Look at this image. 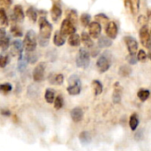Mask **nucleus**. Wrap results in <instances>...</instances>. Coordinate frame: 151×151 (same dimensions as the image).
Here are the masks:
<instances>
[{
	"label": "nucleus",
	"instance_id": "1",
	"mask_svg": "<svg viewBox=\"0 0 151 151\" xmlns=\"http://www.w3.org/2000/svg\"><path fill=\"white\" fill-rule=\"evenodd\" d=\"M40 35L38 41L41 46H46L49 44V39L52 32V25L48 21L45 17H41L39 19Z\"/></svg>",
	"mask_w": 151,
	"mask_h": 151
},
{
	"label": "nucleus",
	"instance_id": "2",
	"mask_svg": "<svg viewBox=\"0 0 151 151\" xmlns=\"http://www.w3.org/2000/svg\"><path fill=\"white\" fill-rule=\"evenodd\" d=\"M36 44H37V38H36L35 32L30 29L27 32L26 36L24 38V41H23L24 48L26 49L27 53H31L35 50Z\"/></svg>",
	"mask_w": 151,
	"mask_h": 151
},
{
	"label": "nucleus",
	"instance_id": "3",
	"mask_svg": "<svg viewBox=\"0 0 151 151\" xmlns=\"http://www.w3.org/2000/svg\"><path fill=\"white\" fill-rule=\"evenodd\" d=\"M90 63V55L86 48H81L76 58V65L79 68L87 69Z\"/></svg>",
	"mask_w": 151,
	"mask_h": 151
},
{
	"label": "nucleus",
	"instance_id": "4",
	"mask_svg": "<svg viewBox=\"0 0 151 151\" xmlns=\"http://www.w3.org/2000/svg\"><path fill=\"white\" fill-rule=\"evenodd\" d=\"M109 54H110L109 53L105 52L97 60L96 67H97L98 70L101 73L106 72L110 69V67H111V58H110V55Z\"/></svg>",
	"mask_w": 151,
	"mask_h": 151
},
{
	"label": "nucleus",
	"instance_id": "5",
	"mask_svg": "<svg viewBox=\"0 0 151 151\" xmlns=\"http://www.w3.org/2000/svg\"><path fill=\"white\" fill-rule=\"evenodd\" d=\"M139 35H140V40H141L142 44L144 47H146V48H148V49H150L151 36L148 26H143V27H142L141 29H140Z\"/></svg>",
	"mask_w": 151,
	"mask_h": 151
},
{
	"label": "nucleus",
	"instance_id": "6",
	"mask_svg": "<svg viewBox=\"0 0 151 151\" xmlns=\"http://www.w3.org/2000/svg\"><path fill=\"white\" fill-rule=\"evenodd\" d=\"M61 34L65 36H71L73 34H75L76 32V28H75V25L73 24L69 20L67 19H65L62 23H61V28H60V30Z\"/></svg>",
	"mask_w": 151,
	"mask_h": 151
},
{
	"label": "nucleus",
	"instance_id": "7",
	"mask_svg": "<svg viewBox=\"0 0 151 151\" xmlns=\"http://www.w3.org/2000/svg\"><path fill=\"white\" fill-rule=\"evenodd\" d=\"M125 43L127 47V50L129 52V54H135L138 50V42L137 40L131 36H126L125 38Z\"/></svg>",
	"mask_w": 151,
	"mask_h": 151
},
{
	"label": "nucleus",
	"instance_id": "8",
	"mask_svg": "<svg viewBox=\"0 0 151 151\" xmlns=\"http://www.w3.org/2000/svg\"><path fill=\"white\" fill-rule=\"evenodd\" d=\"M140 3L141 0H125V7L127 12L136 15L140 11Z\"/></svg>",
	"mask_w": 151,
	"mask_h": 151
},
{
	"label": "nucleus",
	"instance_id": "9",
	"mask_svg": "<svg viewBox=\"0 0 151 151\" xmlns=\"http://www.w3.org/2000/svg\"><path fill=\"white\" fill-rule=\"evenodd\" d=\"M45 68H46V65L44 62L39 63L35 67L34 73H33V78L35 82H41L42 80H43L44 74H45Z\"/></svg>",
	"mask_w": 151,
	"mask_h": 151
},
{
	"label": "nucleus",
	"instance_id": "10",
	"mask_svg": "<svg viewBox=\"0 0 151 151\" xmlns=\"http://www.w3.org/2000/svg\"><path fill=\"white\" fill-rule=\"evenodd\" d=\"M25 13L23 8L20 4H16L13 8V12L12 13V20L14 22H21L24 20Z\"/></svg>",
	"mask_w": 151,
	"mask_h": 151
},
{
	"label": "nucleus",
	"instance_id": "11",
	"mask_svg": "<svg viewBox=\"0 0 151 151\" xmlns=\"http://www.w3.org/2000/svg\"><path fill=\"white\" fill-rule=\"evenodd\" d=\"M88 32L91 37L98 38L100 37V35L102 32V26L97 21H93L88 26Z\"/></svg>",
	"mask_w": 151,
	"mask_h": 151
},
{
	"label": "nucleus",
	"instance_id": "12",
	"mask_svg": "<svg viewBox=\"0 0 151 151\" xmlns=\"http://www.w3.org/2000/svg\"><path fill=\"white\" fill-rule=\"evenodd\" d=\"M106 35L110 39H115L118 36V26L116 24V22L114 21H110L108 23V25L106 26Z\"/></svg>",
	"mask_w": 151,
	"mask_h": 151
},
{
	"label": "nucleus",
	"instance_id": "13",
	"mask_svg": "<svg viewBox=\"0 0 151 151\" xmlns=\"http://www.w3.org/2000/svg\"><path fill=\"white\" fill-rule=\"evenodd\" d=\"M62 15V9L59 4H53L50 10V16L54 22H57Z\"/></svg>",
	"mask_w": 151,
	"mask_h": 151
},
{
	"label": "nucleus",
	"instance_id": "14",
	"mask_svg": "<svg viewBox=\"0 0 151 151\" xmlns=\"http://www.w3.org/2000/svg\"><path fill=\"white\" fill-rule=\"evenodd\" d=\"M121 98H122V87L120 86L119 83L117 82L114 85V91H113V94H112V100L113 102L118 104L121 101Z\"/></svg>",
	"mask_w": 151,
	"mask_h": 151
},
{
	"label": "nucleus",
	"instance_id": "15",
	"mask_svg": "<svg viewBox=\"0 0 151 151\" xmlns=\"http://www.w3.org/2000/svg\"><path fill=\"white\" fill-rule=\"evenodd\" d=\"M71 117L73 122H80L83 118V110L81 108H74L71 111Z\"/></svg>",
	"mask_w": 151,
	"mask_h": 151
},
{
	"label": "nucleus",
	"instance_id": "16",
	"mask_svg": "<svg viewBox=\"0 0 151 151\" xmlns=\"http://www.w3.org/2000/svg\"><path fill=\"white\" fill-rule=\"evenodd\" d=\"M23 43L20 40H14L12 43V53H13V55H20L22 53L23 51Z\"/></svg>",
	"mask_w": 151,
	"mask_h": 151
},
{
	"label": "nucleus",
	"instance_id": "17",
	"mask_svg": "<svg viewBox=\"0 0 151 151\" xmlns=\"http://www.w3.org/2000/svg\"><path fill=\"white\" fill-rule=\"evenodd\" d=\"M53 43L57 46H62L65 43V36H63L60 31H56L53 37Z\"/></svg>",
	"mask_w": 151,
	"mask_h": 151
},
{
	"label": "nucleus",
	"instance_id": "18",
	"mask_svg": "<svg viewBox=\"0 0 151 151\" xmlns=\"http://www.w3.org/2000/svg\"><path fill=\"white\" fill-rule=\"evenodd\" d=\"M81 39L82 41V43L84 44V45L87 48H92L94 47V42L91 39V36H89V34H88L87 32H82Z\"/></svg>",
	"mask_w": 151,
	"mask_h": 151
},
{
	"label": "nucleus",
	"instance_id": "19",
	"mask_svg": "<svg viewBox=\"0 0 151 151\" xmlns=\"http://www.w3.org/2000/svg\"><path fill=\"white\" fill-rule=\"evenodd\" d=\"M79 139H80V142L83 145H88V144H90V142L92 141V138H91L90 133L88 132H86V131L80 133Z\"/></svg>",
	"mask_w": 151,
	"mask_h": 151
},
{
	"label": "nucleus",
	"instance_id": "20",
	"mask_svg": "<svg viewBox=\"0 0 151 151\" xmlns=\"http://www.w3.org/2000/svg\"><path fill=\"white\" fill-rule=\"evenodd\" d=\"M112 44V41L111 39H110L109 37L107 36H102L99 37L98 39V46L100 48H106V47H109Z\"/></svg>",
	"mask_w": 151,
	"mask_h": 151
},
{
	"label": "nucleus",
	"instance_id": "21",
	"mask_svg": "<svg viewBox=\"0 0 151 151\" xmlns=\"http://www.w3.org/2000/svg\"><path fill=\"white\" fill-rule=\"evenodd\" d=\"M81 83L75 85H69V86L67 87V92L71 95H78L81 93Z\"/></svg>",
	"mask_w": 151,
	"mask_h": 151
},
{
	"label": "nucleus",
	"instance_id": "22",
	"mask_svg": "<svg viewBox=\"0 0 151 151\" xmlns=\"http://www.w3.org/2000/svg\"><path fill=\"white\" fill-rule=\"evenodd\" d=\"M66 19L69 20L73 24H76L78 20V13L75 10H69L66 12Z\"/></svg>",
	"mask_w": 151,
	"mask_h": 151
},
{
	"label": "nucleus",
	"instance_id": "23",
	"mask_svg": "<svg viewBox=\"0 0 151 151\" xmlns=\"http://www.w3.org/2000/svg\"><path fill=\"white\" fill-rule=\"evenodd\" d=\"M81 36L78 35V34H73L69 36V39H68V43L70 45L72 46H79L80 44H81Z\"/></svg>",
	"mask_w": 151,
	"mask_h": 151
},
{
	"label": "nucleus",
	"instance_id": "24",
	"mask_svg": "<svg viewBox=\"0 0 151 151\" xmlns=\"http://www.w3.org/2000/svg\"><path fill=\"white\" fill-rule=\"evenodd\" d=\"M27 17L30 19L31 21L35 22L36 20H37L38 13H37V11H36V9H35V7L30 6V7L27 10Z\"/></svg>",
	"mask_w": 151,
	"mask_h": 151
},
{
	"label": "nucleus",
	"instance_id": "25",
	"mask_svg": "<svg viewBox=\"0 0 151 151\" xmlns=\"http://www.w3.org/2000/svg\"><path fill=\"white\" fill-rule=\"evenodd\" d=\"M44 99L48 103H53L55 101V91L53 89H47L44 94Z\"/></svg>",
	"mask_w": 151,
	"mask_h": 151
},
{
	"label": "nucleus",
	"instance_id": "26",
	"mask_svg": "<svg viewBox=\"0 0 151 151\" xmlns=\"http://www.w3.org/2000/svg\"><path fill=\"white\" fill-rule=\"evenodd\" d=\"M129 125L132 131H135L139 125V117L137 114H133L129 120Z\"/></svg>",
	"mask_w": 151,
	"mask_h": 151
},
{
	"label": "nucleus",
	"instance_id": "27",
	"mask_svg": "<svg viewBox=\"0 0 151 151\" xmlns=\"http://www.w3.org/2000/svg\"><path fill=\"white\" fill-rule=\"evenodd\" d=\"M10 46V38L9 36H7L6 35L5 36H0V48L2 49V51L5 52Z\"/></svg>",
	"mask_w": 151,
	"mask_h": 151
},
{
	"label": "nucleus",
	"instance_id": "28",
	"mask_svg": "<svg viewBox=\"0 0 151 151\" xmlns=\"http://www.w3.org/2000/svg\"><path fill=\"white\" fill-rule=\"evenodd\" d=\"M92 88L94 91V93L96 95H99L103 92V85L100 81L98 80H94L92 82Z\"/></svg>",
	"mask_w": 151,
	"mask_h": 151
},
{
	"label": "nucleus",
	"instance_id": "29",
	"mask_svg": "<svg viewBox=\"0 0 151 151\" xmlns=\"http://www.w3.org/2000/svg\"><path fill=\"white\" fill-rule=\"evenodd\" d=\"M27 60H26V57L23 56V53H21L19 56V61H18V69L19 71L22 72L25 70L26 67H27Z\"/></svg>",
	"mask_w": 151,
	"mask_h": 151
},
{
	"label": "nucleus",
	"instance_id": "30",
	"mask_svg": "<svg viewBox=\"0 0 151 151\" xmlns=\"http://www.w3.org/2000/svg\"><path fill=\"white\" fill-rule=\"evenodd\" d=\"M52 77H50V82L53 85H62L64 82V76L62 74H58V75H51Z\"/></svg>",
	"mask_w": 151,
	"mask_h": 151
},
{
	"label": "nucleus",
	"instance_id": "31",
	"mask_svg": "<svg viewBox=\"0 0 151 151\" xmlns=\"http://www.w3.org/2000/svg\"><path fill=\"white\" fill-rule=\"evenodd\" d=\"M80 20H81V25H82L83 27H88V26H89V24L91 23V22H90V20H91V16H90V14H88V13H87V12L82 13Z\"/></svg>",
	"mask_w": 151,
	"mask_h": 151
},
{
	"label": "nucleus",
	"instance_id": "32",
	"mask_svg": "<svg viewBox=\"0 0 151 151\" xmlns=\"http://www.w3.org/2000/svg\"><path fill=\"white\" fill-rule=\"evenodd\" d=\"M96 21H97L100 25H101V22H102L103 25L104 24H106V26H107L108 23L110 22L109 21V18L104 13H98V14H96Z\"/></svg>",
	"mask_w": 151,
	"mask_h": 151
},
{
	"label": "nucleus",
	"instance_id": "33",
	"mask_svg": "<svg viewBox=\"0 0 151 151\" xmlns=\"http://www.w3.org/2000/svg\"><path fill=\"white\" fill-rule=\"evenodd\" d=\"M150 91H149V90H146V89H141V90L138 92V93H137L139 99H140L142 101H147L148 98L150 97Z\"/></svg>",
	"mask_w": 151,
	"mask_h": 151
},
{
	"label": "nucleus",
	"instance_id": "34",
	"mask_svg": "<svg viewBox=\"0 0 151 151\" xmlns=\"http://www.w3.org/2000/svg\"><path fill=\"white\" fill-rule=\"evenodd\" d=\"M8 22H9V20H8L6 12L4 8H1L0 9V23L3 26H7Z\"/></svg>",
	"mask_w": 151,
	"mask_h": 151
},
{
	"label": "nucleus",
	"instance_id": "35",
	"mask_svg": "<svg viewBox=\"0 0 151 151\" xmlns=\"http://www.w3.org/2000/svg\"><path fill=\"white\" fill-rule=\"evenodd\" d=\"M131 72H132V69L127 65H124V66L120 67V69L119 70V73L121 77H127L131 74Z\"/></svg>",
	"mask_w": 151,
	"mask_h": 151
},
{
	"label": "nucleus",
	"instance_id": "36",
	"mask_svg": "<svg viewBox=\"0 0 151 151\" xmlns=\"http://www.w3.org/2000/svg\"><path fill=\"white\" fill-rule=\"evenodd\" d=\"M9 62V55L4 52L0 54V68H4Z\"/></svg>",
	"mask_w": 151,
	"mask_h": 151
},
{
	"label": "nucleus",
	"instance_id": "37",
	"mask_svg": "<svg viewBox=\"0 0 151 151\" xmlns=\"http://www.w3.org/2000/svg\"><path fill=\"white\" fill-rule=\"evenodd\" d=\"M26 60L27 62L29 63H35L38 60V57L35 53H34V52H31V53H27V55H26Z\"/></svg>",
	"mask_w": 151,
	"mask_h": 151
},
{
	"label": "nucleus",
	"instance_id": "38",
	"mask_svg": "<svg viewBox=\"0 0 151 151\" xmlns=\"http://www.w3.org/2000/svg\"><path fill=\"white\" fill-rule=\"evenodd\" d=\"M12 86L9 83L0 85V93H2L3 94H6V93H10L12 91Z\"/></svg>",
	"mask_w": 151,
	"mask_h": 151
},
{
	"label": "nucleus",
	"instance_id": "39",
	"mask_svg": "<svg viewBox=\"0 0 151 151\" xmlns=\"http://www.w3.org/2000/svg\"><path fill=\"white\" fill-rule=\"evenodd\" d=\"M11 33H12L14 36H16V37H19V36H22V30H21V29L19 28V27L17 26V25H12V26L11 27Z\"/></svg>",
	"mask_w": 151,
	"mask_h": 151
},
{
	"label": "nucleus",
	"instance_id": "40",
	"mask_svg": "<svg viewBox=\"0 0 151 151\" xmlns=\"http://www.w3.org/2000/svg\"><path fill=\"white\" fill-rule=\"evenodd\" d=\"M64 105V100L61 95L57 96V98L54 101V107L56 109H60Z\"/></svg>",
	"mask_w": 151,
	"mask_h": 151
},
{
	"label": "nucleus",
	"instance_id": "41",
	"mask_svg": "<svg viewBox=\"0 0 151 151\" xmlns=\"http://www.w3.org/2000/svg\"><path fill=\"white\" fill-rule=\"evenodd\" d=\"M137 59H138V61H142V62L146 61V60H147V53H145L144 50H140L139 51V53L137 54Z\"/></svg>",
	"mask_w": 151,
	"mask_h": 151
},
{
	"label": "nucleus",
	"instance_id": "42",
	"mask_svg": "<svg viewBox=\"0 0 151 151\" xmlns=\"http://www.w3.org/2000/svg\"><path fill=\"white\" fill-rule=\"evenodd\" d=\"M127 61H128V63L130 64V65H134V64H136V62H137V61H138V59H137V56L135 55V54H129L128 56H127Z\"/></svg>",
	"mask_w": 151,
	"mask_h": 151
},
{
	"label": "nucleus",
	"instance_id": "43",
	"mask_svg": "<svg viewBox=\"0 0 151 151\" xmlns=\"http://www.w3.org/2000/svg\"><path fill=\"white\" fill-rule=\"evenodd\" d=\"M138 23L143 27V26H147V23H148V19L144 16V15H141L139 18H138Z\"/></svg>",
	"mask_w": 151,
	"mask_h": 151
},
{
	"label": "nucleus",
	"instance_id": "44",
	"mask_svg": "<svg viewBox=\"0 0 151 151\" xmlns=\"http://www.w3.org/2000/svg\"><path fill=\"white\" fill-rule=\"evenodd\" d=\"M143 138V131L141 129V130H138L137 133H135V140L136 141H141L142 140Z\"/></svg>",
	"mask_w": 151,
	"mask_h": 151
},
{
	"label": "nucleus",
	"instance_id": "45",
	"mask_svg": "<svg viewBox=\"0 0 151 151\" xmlns=\"http://www.w3.org/2000/svg\"><path fill=\"white\" fill-rule=\"evenodd\" d=\"M0 113L4 117H9L11 115V111L9 109H0Z\"/></svg>",
	"mask_w": 151,
	"mask_h": 151
},
{
	"label": "nucleus",
	"instance_id": "46",
	"mask_svg": "<svg viewBox=\"0 0 151 151\" xmlns=\"http://www.w3.org/2000/svg\"><path fill=\"white\" fill-rule=\"evenodd\" d=\"M98 53H99V49H98V48H95V50H93V51H92L91 55H92L93 57H96V56L98 54Z\"/></svg>",
	"mask_w": 151,
	"mask_h": 151
},
{
	"label": "nucleus",
	"instance_id": "47",
	"mask_svg": "<svg viewBox=\"0 0 151 151\" xmlns=\"http://www.w3.org/2000/svg\"><path fill=\"white\" fill-rule=\"evenodd\" d=\"M6 35V32H5V29L4 28H0V36H5Z\"/></svg>",
	"mask_w": 151,
	"mask_h": 151
},
{
	"label": "nucleus",
	"instance_id": "48",
	"mask_svg": "<svg viewBox=\"0 0 151 151\" xmlns=\"http://www.w3.org/2000/svg\"><path fill=\"white\" fill-rule=\"evenodd\" d=\"M148 19H149V20L151 22V11L149 12V14H148Z\"/></svg>",
	"mask_w": 151,
	"mask_h": 151
},
{
	"label": "nucleus",
	"instance_id": "49",
	"mask_svg": "<svg viewBox=\"0 0 151 151\" xmlns=\"http://www.w3.org/2000/svg\"><path fill=\"white\" fill-rule=\"evenodd\" d=\"M53 2V4H59L60 3V0H51Z\"/></svg>",
	"mask_w": 151,
	"mask_h": 151
},
{
	"label": "nucleus",
	"instance_id": "50",
	"mask_svg": "<svg viewBox=\"0 0 151 151\" xmlns=\"http://www.w3.org/2000/svg\"><path fill=\"white\" fill-rule=\"evenodd\" d=\"M6 2V0H0V4H3Z\"/></svg>",
	"mask_w": 151,
	"mask_h": 151
},
{
	"label": "nucleus",
	"instance_id": "51",
	"mask_svg": "<svg viewBox=\"0 0 151 151\" xmlns=\"http://www.w3.org/2000/svg\"><path fill=\"white\" fill-rule=\"evenodd\" d=\"M148 56H149V58L151 60V51L149 53V55H148Z\"/></svg>",
	"mask_w": 151,
	"mask_h": 151
},
{
	"label": "nucleus",
	"instance_id": "52",
	"mask_svg": "<svg viewBox=\"0 0 151 151\" xmlns=\"http://www.w3.org/2000/svg\"><path fill=\"white\" fill-rule=\"evenodd\" d=\"M150 36H151V31H150Z\"/></svg>",
	"mask_w": 151,
	"mask_h": 151
}]
</instances>
